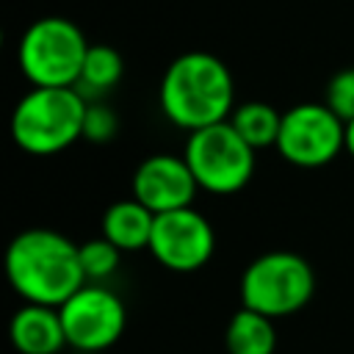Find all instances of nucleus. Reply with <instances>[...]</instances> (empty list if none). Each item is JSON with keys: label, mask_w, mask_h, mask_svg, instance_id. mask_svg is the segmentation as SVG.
<instances>
[{"label": "nucleus", "mask_w": 354, "mask_h": 354, "mask_svg": "<svg viewBox=\"0 0 354 354\" xmlns=\"http://www.w3.org/2000/svg\"><path fill=\"white\" fill-rule=\"evenodd\" d=\"M6 279L28 304L61 307L86 285L77 243L44 227L22 230L6 249Z\"/></svg>", "instance_id": "obj_1"}, {"label": "nucleus", "mask_w": 354, "mask_h": 354, "mask_svg": "<svg viewBox=\"0 0 354 354\" xmlns=\"http://www.w3.org/2000/svg\"><path fill=\"white\" fill-rule=\"evenodd\" d=\"M158 102L171 124L194 133L230 119L235 111V83L218 55L191 50L166 66Z\"/></svg>", "instance_id": "obj_2"}, {"label": "nucleus", "mask_w": 354, "mask_h": 354, "mask_svg": "<svg viewBox=\"0 0 354 354\" xmlns=\"http://www.w3.org/2000/svg\"><path fill=\"white\" fill-rule=\"evenodd\" d=\"M86 108L75 86H33L11 113V138L28 155H55L83 138Z\"/></svg>", "instance_id": "obj_3"}, {"label": "nucleus", "mask_w": 354, "mask_h": 354, "mask_svg": "<svg viewBox=\"0 0 354 354\" xmlns=\"http://www.w3.org/2000/svg\"><path fill=\"white\" fill-rule=\"evenodd\" d=\"M83 30L66 17H41L19 39V69L30 86L64 88L77 86L83 58L88 53Z\"/></svg>", "instance_id": "obj_4"}, {"label": "nucleus", "mask_w": 354, "mask_h": 354, "mask_svg": "<svg viewBox=\"0 0 354 354\" xmlns=\"http://www.w3.org/2000/svg\"><path fill=\"white\" fill-rule=\"evenodd\" d=\"M315 293L313 266L285 249L254 257L241 277V301L268 318H282L304 310Z\"/></svg>", "instance_id": "obj_5"}, {"label": "nucleus", "mask_w": 354, "mask_h": 354, "mask_svg": "<svg viewBox=\"0 0 354 354\" xmlns=\"http://www.w3.org/2000/svg\"><path fill=\"white\" fill-rule=\"evenodd\" d=\"M183 158L196 177V185L210 194H235L254 174V149L227 122L188 133Z\"/></svg>", "instance_id": "obj_6"}, {"label": "nucleus", "mask_w": 354, "mask_h": 354, "mask_svg": "<svg viewBox=\"0 0 354 354\" xmlns=\"http://www.w3.org/2000/svg\"><path fill=\"white\" fill-rule=\"evenodd\" d=\"M346 149V122L326 102H299L282 113L277 152L299 166L318 169Z\"/></svg>", "instance_id": "obj_7"}, {"label": "nucleus", "mask_w": 354, "mask_h": 354, "mask_svg": "<svg viewBox=\"0 0 354 354\" xmlns=\"http://www.w3.org/2000/svg\"><path fill=\"white\" fill-rule=\"evenodd\" d=\"M58 310L66 332V346L86 354L111 348L127 326V310L122 299L113 290L88 282L77 293H72Z\"/></svg>", "instance_id": "obj_8"}, {"label": "nucleus", "mask_w": 354, "mask_h": 354, "mask_svg": "<svg viewBox=\"0 0 354 354\" xmlns=\"http://www.w3.org/2000/svg\"><path fill=\"white\" fill-rule=\"evenodd\" d=\"M152 257L177 274H191L207 266V260L216 252V232L210 221L191 205L169 213L155 216L152 241H149Z\"/></svg>", "instance_id": "obj_9"}, {"label": "nucleus", "mask_w": 354, "mask_h": 354, "mask_svg": "<svg viewBox=\"0 0 354 354\" xmlns=\"http://www.w3.org/2000/svg\"><path fill=\"white\" fill-rule=\"evenodd\" d=\"M196 191H199V185H196V177L188 169L185 158H177L169 152L144 158L133 174V199L147 205L155 216L180 210V207H191Z\"/></svg>", "instance_id": "obj_10"}, {"label": "nucleus", "mask_w": 354, "mask_h": 354, "mask_svg": "<svg viewBox=\"0 0 354 354\" xmlns=\"http://www.w3.org/2000/svg\"><path fill=\"white\" fill-rule=\"evenodd\" d=\"M11 346L19 354H58L66 346V332L58 307L22 304L8 324Z\"/></svg>", "instance_id": "obj_11"}, {"label": "nucleus", "mask_w": 354, "mask_h": 354, "mask_svg": "<svg viewBox=\"0 0 354 354\" xmlns=\"http://www.w3.org/2000/svg\"><path fill=\"white\" fill-rule=\"evenodd\" d=\"M155 213L138 199H119L102 213V235L119 252L149 249Z\"/></svg>", "instance_id": "obj_12"}, {"label": "nucleus", "mask_w": 354, "mask_h": 354, "mask_svg": "<svg viewBox=\"0 0 354 354\" xmlns=\"http://www.w3.org/2000/svg\"><path fill=\"white\" fill-rule=\"evenodd\" d=\"M224 346H227V354H274L277 348L274 318L257 310L241 307L227 321Z\"/></svg>", "instance_id": "obj_13"}, {"label": "nucleus", "mask_w": 354, "mask_h": 354, "mask_svg": "<svg viewBox=\"0 0 354 354\" xmlns=\"http://www.w3.org/2000/svg\"><path fill=\"white\" fill-rule=\"evenodd\" d=\"M230 124L241 133V138L252 147V149H263V147H277L279 138V127H282V113L260 100H249L243 105H238L230 113Z\"/></svg>", "instance_id": "obj_14"}, {"label": "nucleus", "mask_w": 354, "mask_h": 354, "mask_svg": "<svg viewBox=\"0 0 354 354\" xmlns=\"http://www.w3.org/2000/svg\"><path fill=\"white\" fill-rule=\"evenodd\" d=\"M122 72H124V61L111 44H91L83 58V69H80L75 88L83 97H86V91L102 94L122 80Z\"/></svg>", "instance_id": "obj_15"}, {"label": "nucleus", "mask_w": 354, "mask_h": 354, "mask_svg": "<svg viewBox=\"0 0 354 354\" xmlns=\"http://www.w3.org/2000/svg\"><path fill=\"white\" fill-rule=\"evenodd\" d=\"M77 252H80V266H83V274H86V282H100L105 277H111L116 268H119V249L105 238H91L86 243H77Z\"/></svg>", "instance_id": "obj_16"}, {"label": "nucleus", "mask_w": 354, "mask_h": 354, "mask_svg": "<svg viewBox=\"0 0 354 354\" xmlns=\"http://www.w3.org/2000/svg\"><path fill=\"white\" fill-rule=\"evenodd\" d=\"M324 102L343 119H354V66H346L340 72H335L326 83V94Z\"/></svg>", "instance_id": "obj_17"}, {"label": "nucleus", "mask_w": 354, "mask_h": 354, "mask_svg": "<svg viewBox=\"0 0 354 354\" xmlns=\"http://www.w3.org/2000/svg\"><path fill=\"white\" fill-rule=\"evenodd\" d=\"M116 130H119L116 113L102 102H88L86 119H83V138H88L94 144H105L116 136Z\"/></svg>", "instance_id": "obj_18"}, {"label": "nucleus", "mask_w": 354, "mask_h": 354, "mask_svg": "<svg viewBox=\"0 0 354 354\" xmlns=\"http://www.w3.org/2000/svg\"><path fill=\"white\" fill-rule=\"evenodd\" d=\"M346 152L354 158V119L346 122Z\"/></svg>", "instance_id": "obj_19"}]
</instances>
